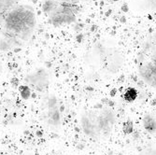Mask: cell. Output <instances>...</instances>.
<instances>
[{
  "label": "cell",
  "mask_w": 156,
  "mask_h": 155,
  "mask_svg": "<svg viewBox=\"0 0 156 155\" xmlns=\"http://www.w3.org/2000/svg\"><path fill=\"white\" fill-rule=\"evenodd\" d=\"M141 123H142V126L144 130L151 135V136H156V116L151 113L145 114L142 117V120H141Z\"/></svg>",
  "instance_id": "ba28073f"
},
{
  "label": "cell",
  "mask_w": 156,
  "mask_h": 155,
  "mask_svg": "<svg viewBox=\"0 0 156 155\" xmlns=\"http://www.w3.org/2000/svg\"><path fill=\"white\" fill-rule=\"evenodd\" d=\"M49 78L45 70L38 69L35 72L28 75V84L32 85L34 88L37 89V91H42L48 86Z\"/></svg>",
  "instance_id": "8992f818"
},
{
  "label": "cell",
  "mask_w": 156,
  "mask_h": 155,
  "mask_svg": "<svg viewBox=\"0 0 156 155\" xmlns=\"http://www.w3.org/2000/svg\"><path fill=\"white\" fill-rule=\"evenodd\" d=\"M35 9L19 0H0V52H17L30 42L37 29Z\"/></svg>",
  "instance_id": "6da1fadb"
},
{
  "label": "cell",
  "mask_w": 156,
  "mask_h": 155,
  "mask_svg": "<svg viewBox=\"0 0 156 155\" xmlns=\"http://www.w3.org/2000/svg\"><path fill=\"white\" fill-rule=\"evenodd\" d=\"M44 112L46 121L50 125L55 127L61 125L63 120V108L57 97L51 96L48 98L44 107Z\"/></svg>",
  "instance_id": "5b68a950"
},
{
  "label": "cell",
  "mask_w": 156,
  "mask_h": 155,
  "mask_svg": "<svg viewBox=\"0 0 156 155\" xmlns=\"http://www.w3.org/2000/svg\"><path fill=\"white\" fill-rule=\"evenodd\" d=\"M136 73L147 86L156 89V30L147 36L139 46Z\"/></svg>",
  "instance_id": "3957f363"
},
{
  "label": "cell",
  "mask_w": 156,
  "mask_h": 155,
  "mask_svg": "<svg viewBox=\"0 0 156 155\" xmlns=\"http://www.w3.org/2000/svg\"><path fill=\"white\" fill-rule=\"evenodd\" d=\"M42 10L47 15L48 22L53 26H63L73 23L80 8L78 0H46Z\"/></svg>",
  "instance_id": "277c9868"
},
{
  "label": "cell",
  "mask_w": 156,
  "mask_h": 155,
  "mask_svg": "<svg viewBox=\"0 0 156 155\" xmlns=\"http://www.w3.org/2000/svg\"><path fill=\"white\" fill-rule=\"evenodd\" d=\"M117 124V115L109 107H94L84 111L80 118V126L83 135L95 142L109 138Z\"/></svg>",
  "instance_id": "7a4b0ae2"
},
{
  "label": "cell",
  "mask_w": 156,
  "mask_h": 155,
  "mask_svg": "<svg viewBox=\"0 0 156 155\" xmlns=\"http://www.w3.org/2000/svg\"><path fill=\"white\" fill-rule=\"evenodd\" d=\"M2 72H3V64H2L1 59H0V76H1Z\"/></svg>",
  "instance_id": "9c48e42d"
},
{
  "label": "cell",
  "mask_w": 156,
  "mask_h": 155,
  "mask_svg": "<svg viewBox=\"0 0 156 155\" xmlns=\"http://www.w3.org/2000/svg\"><path fill=\"white\" fill-rule=\"evenodd\" d=\"M130 1L136 9L141 11L156 13V0H130Z\"/></svg>",
  "instance_id": "52a82bcc"
}]
</instances>
